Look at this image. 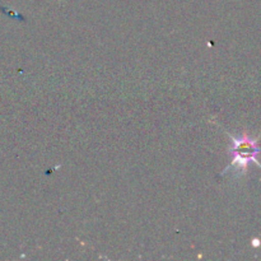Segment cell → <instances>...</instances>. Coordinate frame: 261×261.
<instances>
[{
	"mask_svg": "<svg viewBox=\"0 0 261 261\" xmlns=\"http://www.w3.org/2000/svg\"><path fill=\"white\" fill-rule=\"evenodd\" d=\"M231 140L232 148L229 153L232 155V162L222 175L228 172L232 167H236L237 171H240L241 173L246 172L250 163H255L261 168V163L257 160L261 153V148L257 145L259 139L244 134L241 137H232L231 135Z\"/></svg>",
	"mask_w": 261,
	"mask_h": 261,
	"instance_id": "obj_1",
	"label": "cell"
},
{
	"mask_svg": "<svg viewBox=\"0 0 261 261\" xmlns=\"http://www.w3.org/2000/svg\"><path fill=\"white\" fill-rule=\"evenodd\" d=\"M252 241H254L252 242V245H254V246H260V240L255 239V240H252Z\"/></svg>",
	"mask_w": 261,
	"mask_h": 261,
	"instance_id": "obj_2",
	"label": "cell"
}]
</instances>
